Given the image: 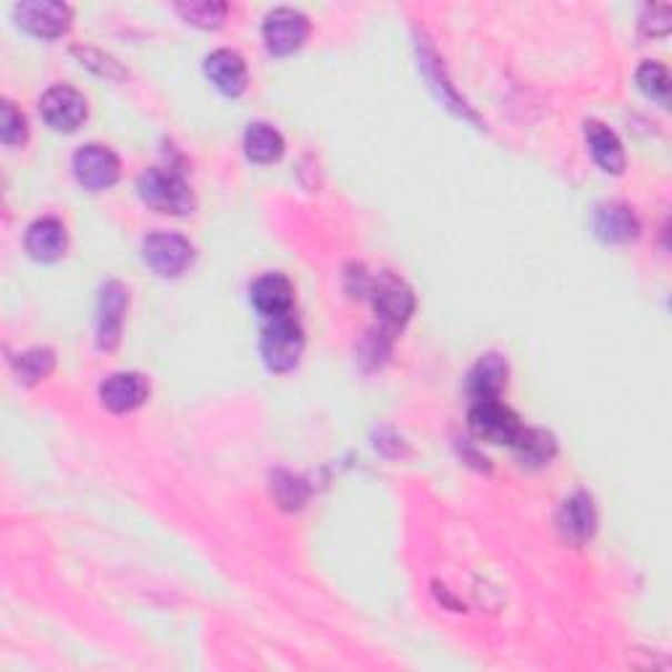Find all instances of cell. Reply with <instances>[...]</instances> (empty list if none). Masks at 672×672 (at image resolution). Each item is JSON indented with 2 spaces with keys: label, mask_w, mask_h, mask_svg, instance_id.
<instances>
[{
  "label": "cell",
  "mask_w": 672,
  "mask_h": 672,
  "mask_svg": "<svg viewBox=\"0 0 672 672\" xmlns=\"http://www.w3.org/2000/svg\"><path fill=\"white\" fill-rule=\"evenodd\" d=\"M140 198L144 205H150L158 213H171V215H187L192 213V192L187 187L184 177L173 169H148L137 182Z\"/></svg>",
  "instance_id": "1"
},
{
  "label": "cell",
  "mask_w": 672,
  "mask_h": 672,
  "mask_svg": "<svg viewBox=\"0 0 672 672\" xmlns=\"http://www.w3.org/2000/svg\"><path fill=\"white\" fill-rule=\"evenodd\" d=\"M302 347H305V337L292 313L269 318V327L263 329V339H260V355L273 373L292 371L300 363Z\"/></svg>",
  "instance_id": "2"
},
{
  "label": "cell",
  "mask_w": 672,
  "mask_h": 672,
  "mask_svg": "<svg viewBox=\"0 0 672 672\" xmlns=\"http://www.w3.org/2000/svg\"><path fill=\"white\" fill-rule=\"evenodd\" d=\"M142 258L158 277H179L192 265L194 248L182 234L156 231L142 242Z\"/></svg>",
  "instance_id": "3"
},
{
  "label": "cell",
  "mask_w": 672,
  "mask_h": 672,
  "mask_svg": "<svg viewBox=\"0 0 672 672\" xmlns=\"http://www.w3.org/2000/svg\"><path fill=\"white\" fill-rule=\"evenodd\" d=\"M71 169H74L77 182L84 187V190H108L119 182L121 173V163L116 158L113 150H108L106 144H82V148L74 153V161H71Z\"/></svg>",
  "instance_id": "4"
},
{
  "label": "cell",
  "mask_w": 672,
  "mask_h": 672,
  "mask_svg": "<svg viewBox=\"0 0 672 672\" xmlns=\"http://www.w3.org/2000/svg\"><path fill=\"white\" fill-rule=\"evenodd\" d=\"M471 429L483 442L512 447L518 442L520 433H523V423H520V418L512 413L510 408H504L500 400H487L473 404Z\"/></svg>",
  "instance_id": "5"
},
{
  "label": "cell",
  "mask_w": 672,
  "mask_h": 672,
  "mask_svg": "<svg viewBox=\"0 0 672 672\" xmlns=\"http://www.w3.org/2000/svg\"><path fill=\"white\" fill-rule=\"evenodd\" d=\"M310 34V21L298 9H273L263 21L265 48L273 56H289L302 48Z\"/></svg>",
  "instance_id": "6"
},
{
  "label": "cell",
  "mask_w": 672,
  "mask_h": 672,
  "mask_svg": "<svg viewBox=\"0 0 672 672\" xmlns=\"http://www.w3.org/2000/svg\"><path fill=\"white\" fill-rule=\"evenodd\" d=\"M40 116L56 132H74L87 119V100L74 87L56 84L40 98Z\"/></svg>",
  "instance_id": "7"
},
{
  "label": "cell",
  "mask_w": 672,
  "mask_h": 672,
  "mask_svg": "<svg viewBox=\"0 0 672 672\" xmlns=\"http://www.w3.org/2000/svg\"><path fill=\"white\" fill-rule=\"evenodd\" d=\"M371 294L375 315H379V321L384 323L387 329H400L408 323V318L413 315L415 298L404 281L394 277H381L371 287Z\"/></svg>",
  "instance_id": "8"
},
{
  "label": "cell",
  "mask_w": 672,
  "mask_h": 672,
  "mask_svg": "<svg viewBox=\"0 0 672 672\" xmlns=\"http://www.w3.org/2000/svg\"><path fill=\"white\" fill-rule=\"evenodd\" d=\"M19 27L38 38H61L71 24V9L67 3H53V0H32V3H19L17 11Z\"/></svg>",
  "instance_id": "9"
},
{
  "label": "cell",
  "mask_w": 672,
  "mask_h": 672,
  "mask_svg": "<svg viewBox=\"0 0 672 672\" xmlns=\"http://www.w3.org/2000/svg\"><path fill=\"white\" fill-rule=\"evenodd\" d=\"M129 305V292L119 281H108L100 292L98 310V344L100 350H113L121 339V323Z\"/></svg>",
  "instance_id": "10"
},
{
  "label": "cell",
  "mask_w": 672,
  "mask_h": 672,
  "mask_svg": "<svg viewBox=\"0 0 672 672\" xmlns=\"http://www.w3.org/2000/svg\"><path fill=\"white\" fill-rule=\"evenodd\" d=\"M150 387L140 373H113L100 387V400L111 413H132L148 400Z\"/></svg>",
  "instance_id": "11"
},
{
  "label": "cell",
  "mask_w": 672,
  "mask_h": 672,
  "mask_svg": "<svg viewBox=\"0 0 672 672\" xmlns=\"http://www.w3.org/2000/svg\"><path fill=\"white\" fill-rule=\"evenodd\" d=\"M205 77L215 84V90H221L223 96H242L248 90V67H244L242 56L234 50H213L205 58Z\"/></svg>",
  "instance_id": "12"
},
{
  "label": "cell",
  "mask_w": 672,
  "mask_h": 672,
  "mask_svg": "<svg viewBox=\"0 0 672 672\" xmlns=\"http://www.w3.org/2000/svg\"><path fill=\"white\" fill-rule=\"evenodd\" d=\"M250 300L260 315L277 318L292 313L294 289L287 277L281 273H265L250 289Z\"/></svg>",
  "instance_id": "13"
},
{
  "label": "cell",
  "mask_w": 672,
  "mask_h": 672,
  "mask_svg": "<svg viewBox=\"0 0 672 672\" xmlns=\"http://www.w3.org/2000/svg\"><path fill=\"white\" fill-rule=\"evenodd\" d=\"M24 244H27V252L34 260L50 263V260L61 258L63 252H67V244H69L67 227H63L58 219H53V215H46V219H38L27 229Z\"/></svg>",
  "instance_id": "14"
},
{
  "label": "cell",
  "mask_w": 672,
  "mask_h": 672,
  "mask_svg": "<svg viewBox=\"0 0 672 672\" xmlns=\"http://www.w3.org/2000/svg\"><path fill=\"white\" fill-rule=\"evenodd\" d=\"M594 231L599 240L612 244L633 242L639 237V219H635L631 208L620 205V202H604L594 213Z\"/></svg>",
  "instance_id": "15"
},
{
  "label": "cell",
  "mask_w": 672,
  "mask_h": 672,
  "mask_svg": "<svg viewBox=\"0 0 672 672\" xmlns=\"http://www.w3.org/2000/svg\"><path fill=\"white\" fill-rule=\"evenodd\" d=\"M560 529L568 539L586 541L596 529V510L586 491H578L560 510Z\"/></svg>",
  "instance_id": "16"
},
{
  "label": "cell",
  "mask_w": 672,
  "mask_h": 672,
  "mask_svg": "<svg viewBox=\"0 0 672 672\" xmlns=\"http://www.w3.org/2000/svg\"><path fill=\"white\" fill-rule=\"evenodd\" d=\"M586 140L591 148V156H594V161L602 166L606 173H620L625 169L623 142L618 140V134L612 132L610 127L599 124V121H589Z\"/></svg>",
  "instance_id": "17"
},
{
  "label": "cell",
  "mask_w": 672,
  "mask_h": 672,
  "mask_svg": "<svg viewBox=\"0 0 672 672\" xmlns=\"http://www.w3.org/2000/svg\"><path fill=\"white\" fill-rule=\"evenodd\" d=\"M504 381H508V363L500 355H487L475 363L471 381V397L475 402H487V400H500Z\"/></svg>",
  "instance_id": "18"
},
{
  "label": "cell",
  "mask_w": 672,
  "mask_h": 672,
  "mask_svg": "<svg viewBox=\"0 0 672 672\" xmlns=\"http://www.w3.org/2000/svg\"><path fill=\"white\" fill-rule=\"evenodd\" d=\"M244 153L255 163H273L284 153V140L269 124H250L244 132Z\"/></svg>",
  "instance_id": "19"
},
{
  "label": "cell",
  "mask_w": 672,
  "mask_h": 672,
  "mask_svg": "<svg viewBox=\"0 0 672 672\" xmlns=\"http://www.w3.org/2000/svg\"><path fill=\"white\" fill-rule=\"evenodd\" d=\"M512 447L518 450L523 465H544V462L552 460L554 452H558L552 433L541 429H523V433H520L518 442Z\"/></svg>",
  "instance_id": "20"
},
{
  "label": "cell",
  "mask_w": 672,
  "mask_h": 672,
  "mask_svg": "<svg viewBox=\"0 0 672 672\" xmlns=\"http://www.w3.org/2000/svg\"><path fill=\"white\" fill-rule=\"evenodd\" d=\"M635 84L644 92L646 98L656 100L660 106H668V92H670V74L662 63L656 61H644L635 71Z\"/></svg>",
  "instance_id": "21"
},
{
  "label": "cell",
  "mask_w": 672,
  "mask_h": 672,
  "mask_svg": "<svg viewBox=\"0 0 672 672\" xmlns=\"http://www.w3.org/2000/svg\"><path fill=\"white\" fill-rule=\"evenodd\" d=\"M177 11L182 13V19L190 21L194 27H221V21L227 19V6L213 3V0H190V3H177Z\"/></svg>",
  "instance_id": "22"
},
{
  "label": "cell",
  "mask_w": 672,
  "mask_h": 672,
  "mask_svg": "<svg viewBox=\"0 0 672 672\" xmlns=\"http://www.w3.org/2000/svg\"><path fill=\"white\" fill-rule=\"evenodd\" d=\"M53 352L50 350H29L21 355V360L17 363L19 375L27 381V384H34V381L46 379V375L53 371Z\"/></svg>",
  "instance_id": "23"
},
{
  "label": "cell",
  "mask_w": 672,
  "mask_h": 672,
  "mask_svg": "<svg viewBox=\"0 0 672 672\" xmlns=\"http://www.w3.org/2000/svg\"><path fill=\"white\" fill-rule=\"evenodd\" d=\"M0 140H3V144H9V148L27 140L24 113L13 103H9V100L3 103V116H0Z\"/></svg>",
  "instance_id": "24"
},
{
  "label": "cell",
  "mask_w": 672,
  "mask_h": 672,
  "mask_svg": "<svg viewBox=\"0 0 672 672\" xmlns=\"http://www.w3.org/2000/svg\"><path fill=\"white\" fill-rule=\"evenodd\" d=\"M74 56L82 58L84 67L96 69L98 74H103V77H124V69H121L111 56H103V53H98V50H90V48H74Z\"/></svg>",
  "instance_id": "25"
}]
</instances>
